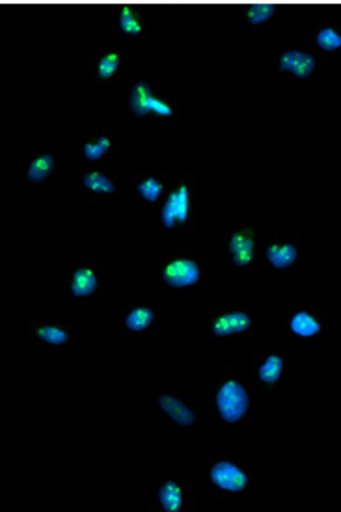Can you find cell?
<instances>
[{
	"label": "cell",
	"mask_w": 341,
	"mask_h": 512,
	"mask_svg": "<svg viewBox=\"0 0 341 512\" xmlns=\"http://www.w3.org/2000/svg\"><path fill=\"white\" fill-rule=\"evenodd\" d=\"M153 280L168 291L198 295L209 289V259L198 248H168L151 265Z\"/></svg>",
	"instance_id": "1"
},
{
	"label": "cell",
	"mask_w": 341,
	"mask_h": 512,
	"mask_svg": "<svg viewBox=\"0 0 341 512\" xmlns=\"http://www.w3.org/2000/svg\"><path fill=\"white\" fill-rule=\"evenodd\" d=\"M209 414L217 427L233 429L252 423L254 393L252 386L237 369H224L209 384Z\"/></svg>",
	"instance_id": "2"
},
{
	"label": "cell",
	"mask_w": 341,
	"mask_h": 512,
	"mask_svg": "<svg viewBox=\"0 0 341 512\" xmlns=\"http://www.w3.org/2000/svg\"><path fill=\"white\" fill-rule=\"evenodd\" d=\"M256 473L243 457H211L205 466V490L213 501H248L254 498Z\"/></svg>",
	"instance_id": "3"
},
{
	"label": "cell",
	"mask_w": 341,
	"mask_h": 512,
	"mask_svg": "<svg viewBox=\"0 0 341 512\" xmlns=\"http://www.w3.org/2000/svg\"><path fill=\"white\" fill-rule=\"evenodd\" d=\"M125 110L142 125L176 127L179 123L178 101L163 94L161 86L148 75H137L125 90Z\"/></svg>",
	"instance_id": "4"
},
{
	"label": "cell",
	"mask_w": 341,
	"mask_h": 512,
	"mask_svg": "<svg viewBox=\"0 0 341 512\" xmlns=\"http://www.w3.org/2000/svg\"><path fill=\"white\" fill-rule=\"evenodd\" d=\"M265 233L250 220H232L222 231V254L233 276H252L261 263Z\"/></svg>",
	"instance_id": "5"
},
{
	"label": "cell",
	"mask_w": 341,
	"mask_h": 512,
	"mask_svg": "<svg viewBox=\"0 0 341 512\" xmlns=\"http://www.w3.org/2000/svg\"><path fill=\"white\" fill-rule=\"evenodd\" d=\"M151 226L159 233H189L194 228V177H179L163 202L151 211Z\"/></svg>",
	"instance_id": "6"
},
{
	"label": "cell",
	"mask_w": 341,
	"mask_h": 512,
	"mask_svg": "<svg viewBox=\"0 0 341 512\" xmlns=\"http://www.w3.org/2000/svg\"><path fill=\"white\" fill-rule=\"evenodd\" d=\"M150 408L164 423L176 429L192 431L204 425L202 416L194 405V399L176 382L153 384L150 391Z\"/></svg>",
	"instance_id": "7"
},
{
	"label": "cell",
	"mask_w": 341,
	"mask_h": 512,
	"mask_svg": "<svg viewBox=\"0 0 341 512\" xmlns=\"http://www.w3.org/2000/svg\"><path fill=\"white\" fill-rule=\"evenodd\" d=\"M107 270L99 261H79L62 270V302L68 308L92 306L101 300Z\"/></svg>",
	"instance_id": "8"
},
{
	"label": "cell",
	"mask_w": 341,
	"mask_h": 512,
	"mask_svg": "<svg viewBox=\"0 0 341 512\" xmlns=\"http://www.w3.org/2000/svg\"><path fill=\"white\" fill-rule=\"evenodd\" d=\"M261 265L274 276H295L301 267V239L297 233L269 231L261 244Z\"/></svg>",
	"instance_id": "9"
},
{
	"label": "cell",
	"mask_w": 341,
	"mask_h": 512,
	"mask_svg": "<svg viewBox=\"0 0 341 512\" xmlns=\"http://www.w3.org/2000/svg\"><path fill=\"white\" fill-rule=\"evenodd\" d=\"M328 310L317 306H293L284 310L282 330L301 347H314L328 334Z\"/></svg>",
	"instance_id": "10"
},
{
	"label": "cell",
	"mask_w": 341,
	"mask_h": 512,
	"mask_svg": "<svg viewBox=\"0 0 341 512\" xmlns=\"http://www.w3.org/2000/svg\"><path fill=\"white\" fill-rule=\"evenodd\" d=\"M148 498L155 512H192L196 507L191 483L178 472L163 473L155 479Z\"/></svg>",
	"instance_id": "11"
},
{
	"label": "cell",
	"mask_w": 341,
	"mask_h": 512,
	"mask_svg": "<svg viewBox=\"0 0 341 512\" xmlns=\"http://www.w3.org/2000/svg\"><path fill=\"white\" fill-rule=\"evenodd\" d=\"M321 54L312 47L286 45L274 56L273 75L280 81L291 84H306L314 81L317 71L321 69Z\"/></svg>",
	"instance_id": "12"
},
{
	"label": "cell",
	"mask_w": 341,
	"mask_h": 512,
	"mask_svg": "<svg viewBox=\"0 0 341 512\" xmlns=\"http://www.w3.org/2000/svg\"><path fill=\"white\" fill-rule=\"evenodd\" d=\"M256 315L246 306H219L207 315V332L213 341L254 336Z\"/></svg>",
	"instance_id": "13"
},
{
	"label": "cell",
	"mask_w": 341,
	"mask_h": 512,
	"mask_svg": "<svg viewBox=\"0 0 341 512\" xmlns=\"http://www.w3.org/2000/svg\"><path fill=\"white\" fill-rule=\"evenodd\" d=\"M118 326L123 336L144 339L161 330L163 311L150 297L133 298L120 311Z\"/></svg>",
	"instance_id": "14"
},
{
	"label": "cell",
	"mask_w": 341,
	"mask_h": 512,
	"mask_svg": "<svg viewBox=\"0 0 341 512\" xmlns=\"http://www.w3.org/2000/svg\"><path fill=\"white\" fill-rule=\"evenodd\" d=\"M60 155L55 146L40 144L27 151L17 164V176L23 187L36 189L53 183L60 174Z\"/></svg>",
	"instance_id": "15"
},
{
	"label": "cell",
	"mask_w": 341,
	"mask_h": 512,
	"mask_svg": "<svg viewBox=\"0 0 341 512\" xmlns=\"http://www.w3.org/2000/svg\"><path fill=\"white\" fill-rule=\"evenodd\" d=\"M287 356L282 351H263L254 354L250 373L252 384L269 397L280 395L286 384Z\"/></svg>",
	"instance_id": "16"
},
{
	"label": "cell",
	"mask_w": 341,
	"mask_h": 512,
	"mask_svg": "<svg viewBox=\"0 0 341 512\" xmlns=\"http://www.w3.org/2000/svg\"><path fill=\"white\" fill-rule=\"evenodd\" d=\"M30 347L36 352H66L77 341L75 324L64 321H36L28 326Z\"/></svg>",
	"instance_id": "17"
},
{
	"label": "cell",
	"mask_w": 341,
	"mask_h": 512,
	"mask_svg": "<svg viewBox=\"0 0 341 512\" xmlns=\"http://www.w3.org/2000/svg\"><path fill=\"white\" fill-rule=\"evenodd\" d=\"M75 155L86 166H101L103 162L116 159L120 155L118 133L109 129H94L86 133L77 142Z\"/></svg>",
	"instance_id": "18"
},
{
	"label": "cell",
	"mask_w": 341,
	"mask_h": 512,
	"mask_svg": "<svg viewBox=\"0 0 341 512\" xmlns=\"http://www.w3.org/2000/svg\"><path fill=\"white\" fill-rule=\"evenodd\" d=\"M81 187L96 203L114 202L120 198V177L101 166H86L81 172Z\"/></svg>",
	"instance_id": "19"
},
{
	"label": "cell",
	"mask_w": 341,
	"mask_h": 512,
	"mask_svg": "<svg viewBox=\"0 0 341 512\" xmlns=\"http://www.w3.org/2000/svg\"><path fill=\"white\" fill-rule=\"evenodd\" d=\"M123 66V53L118 47H105L101 51H97L92 60H90V73L92 79L99 84H107L112 82Z\"/></svg>",
	"instance_id": "20"
},
{
	"label": "cell",
	"mask_w": 341,
	"mask_h": 512,
	"mask_svg": "<svg viewBox=\"0 0 341 512\" xmlns=\"http://www.w3.org/2000/svg\"><path fill=\"white\" fill-rule=\"evenodd\" d=\"M168 189H170L168 179L161 176V174H155V172H144V174L137 176V181H135L137 200L150 205L151 209L163 202Z\"/></svg>",
	"instance_id": "21"
},
{
	"label": "cell",
	"mask_w": 341,
	"mask_h": 512,
	"mask_svg": "<svg viewBox=\"0 0 341 512\" xmlns=\"http://www.w3.org/2000/svg\"><path fill=\"white\" fill-rule=\"evenodd\" d=\"M118 30L123 38H131V40H142L148 36L150 25L148 19L142 12H138L137 8H123L118 10Z\"/></svg>",
	"instance_id": "22"
},
{
	"label": "cell",
	"mask_w": 341,
	"mask_h": 512,
	"mask_svg": "<svg viewBox=\"0 0 341 512\" xmlns=\"http://www.w3.org/2000/svg\"><path fill=\"white\" fill-rule=\"evenodd\" d=\"M314 49L319 54H336L341 51V28L338 25H317L312 34Z\"/></svg>",
	"instance_id": "23"
},
{
	"label": "cell",
	"mask_w": 341,
	"mask_h": 512,
	"mask_svg": "<svg viewBox=\"0 0 341 512\" xmlns=\"http://www.w3.org/2000/svg\"><path fill=\"white\" fill-rule=\"evenodd\" d=\"M241 17L245 21L246 25L250 27H263V25H271L273 21H276V10L271 6H265V4H252L248 6L245 12H241Z\"/></svg>",
	"instance_id": "24"
}]
</instances>
